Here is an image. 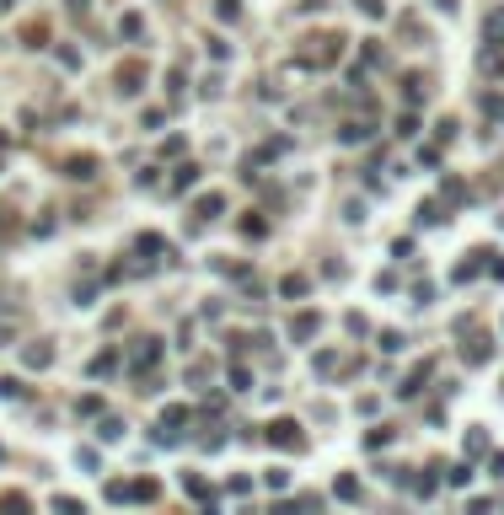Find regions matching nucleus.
<instances>
[{"label": "nucleus", "instance_id": "20e7f679", "mask_svg": "<svg viewBox=\"0 0 504 515\" xmlns=\"http://www.w3.org/2000/svg\"><path fill=\"white\" fill-rule=\"evenodd\" d=\"M140 81H145V64H140V60L119 64V91H123V97H134V91H140Z\"/></svg>", "mask_w": 504, "mask_h": 515}, {"label": "nucleus", "instance_id": "39448f33", "mask_svg": "<svg viewBox=\"0 0 504 515\" xmlns=\"http://www.w3.org/2000/svg\"><path fill=\"white\" fill-rule=\"evenodd\" d=\"M483 258H494V252H488V247H478V252H472V258H462V263H456V285H467V279H478V274H483Z\"/></svg>", "mask_w": 504, "mask_h": 515}, {"label": "nucleus", "instance_id": "9d476101", "mask_svg": "<svg viewBox=\"0 0 504 515\" xmlns=\"http://www.w3.org/2000/svg\"><path fill=\"white\" fill-rule=\"evenodd\" d=\"M134 252H140V258H156V252H166V258H172V247H166L162 236H150V231H145L140 242H134Z\"/></svg>", "mask_w": 504, "mask_h": 515}, {"label": "nucleus", "instance_id": "6ab92c4d", "mask_svg": "<svg viewBox=\"0 0 504 515\" xmlns=\"http://www.w3.org/2000/svg\"><path fill=\"white\" fill-rule=\"evenodd\" d=\"M333 494H338V499H360V483H354V478H338V483H333Z\"/></svg>", "mask_w": 504, "mask_h": 515}, {"label": "nucleus", "instance_id": "4468645a", "mask_svg": "<svg viewBox=\"0 0 504 515\" xmlns=\"http://www.w3.org/2000/svg\"><path fill=\"white\" fill-rule=\"evenodd\" d=\"M338 140H343V145H360V140H370V124H343V129H338Z\"/></svg>", "mask_w": 504, "mask_h": 515}, {"label": "nucleus", "instance_id": "a878e982", "mask_svg": "<svg viewBox=\"0 0 504 515\" xmlns=\"http://www.w3.org/2000/svg\"><path fill=\"white\" fill-rule=\"evenodd\" d=\"M483 107H488V113H494V119L504 124V97H483Z\"/></svg>", "mask_w": 504, "mask_h": 515}, {"label": "nucleus", "instance_id": "ddd939ff", "mask_svg": "<svg viewBox=\"0 0 504 515\" xmlns=\"http://www.w3.org/2000/svg\"><path fill=\"white\" fill-rule=\"evenodd\" d=\"M220 209H225V199H220V193H204V199H199V220H215Z\"/></svg>", "mask_w": 504, "mask_h": 515}, {"label": "nucleus", "instance_id": "5701e85b", "mask_svg": "<svg viewBox=\"0 0 504 515\" xmlns=\"http://www.w3.org/2000/svg\"><path fill=\"white\" fill-rule=\"evenodd\" d=\"M231 387H236V392H247V387H252V376H247V365H231Z\"/></svg>", "mask_w": 504, "mask_h": 515}, {"label": "nucleus", "instance_id": "f3484780", "mask_svg": "<svg viewBox=\"0 0 504 515\" xmlns=\"http://www.w3.org/2000/svg\"><path fill=\"white\" fill-rule=\"evenodd\" d=\"M54 515H86V505L70 499V494H60V499H54Z\"/></svg>", "mask_w": 504, "mask_h": 515}, {"label": "nucleus", "instance_id": "9b49d317", "mask_svg": "<svg viewBox=\"0 0 504 515\" xmlns=\"http://www.w3.org/2000/svg\"><path fill=\"white\" fill-rule=\"evenodd\" d=\"M193 183H199V166L182 162V166H177V177H172V193H182V188H193Z\"/></svg>", "mask_w": 504, "mask_h": 515}, {"label": "nucleus", "instance_id": "6e6552de", "mask_svg": "<svg viewBox=\"0 0 504 515\" xmlns=\"http://www.w3.org/2000/svg\"><path fill=\"white\" fill-rule=\"evenodd\" d=\"M317 328H322V317H317V311H306V317H295V322H290V338H301V344H306Z\"/></svg>", "mask_w": 504, "mask_h": 515}, {"label": "nucleus", "instance_id": "0eeeda50", "mask_svg": "<svg viewBox=\"0 0 504 515\" xmlns=\"http://www.w3.org/2000/svg\"><path fill=\"white\" fill-rule=\"evenodd\" d=\"M64 177H97V156H70V162H64Z\"/></svg>", "mask_w": 504, "mask_h": 515}, {"label": "nucleus", "instance_id": "423d86ee", "mask_svg": "<svg viewBox=\"0 0 504 515\" xmlns=\"http://www.w3.org/2000/svg\"><path fill=\"white\" fill-rule=\"evenodd\" d=\"M483 43L488 49H504V11H494V17L483 21Z\"/></svg>", "mask_w": 504, "mask_h": 515}, {"label": "nucleus", "instance_id": "f257e3e1", "mask_svg": "<svg viewBox=\"0 0 504 515\" xmlns=\"http://www.w3.org/2000/svg\"><path fill=\"white\" fill-rule=\"evenodd\" d=\"M343 33H306L295 43V70H333L343 60Z\"/></svg>", "mask_w": 504, "mask_h": 515}, {"label": "nucleus", "instance_id": "7ed1b4c3", "mask_svg": "<svg viewBox=\"0 0 504 515\" xmlns=\"http://www.w3.org/2000/svg\"><path fill=\"white\" fill-rule=\"evenodd\" d=\"M268 446H279V451L301 446V424H295V419H279V424H268Z\"/></svg>", "mask_w": 504, "mask_h": 515}, {"label": "nucleus", "instance_id": "bb28decb", "mask_svg": "<svg viewBox=\"0 0 504 515\" xmlns=\"http://www.w3.org/2000/svg\"><path fill=\"white\" fill-rule=\"evenodd\" d=\"M360 11H365V17H386V6H381V0H360Z\"/></svg>", "mask_w": 504, "mask_h": 515}, {"label": "nucleus", "instance_id": "a211bd4d", "mask_svg": "<svg viewBox=\"0 0 504 515\" xmlns=\"http://www.w3.org/2000/svg\"><path fill=\"white\" fill-rule=\"evenodd\" d=\"M119 33H123V38H145V21L134 17V11H129V17L119 21Z\"/></svg>", "mask_w": 504, "mask_h": 515}, {"label": "nucleus", "instance_id": "412c9836", "mask_svg": "<svg viewBox=\"0 0 504 515\" xmlns=\"http://www.w3.org/2000/svg\"><path fill=\"white\" fill-rule=\"evenodd\" d=\"M215 17H220V21H236V17H242V6H236V0H220V6H215Z\"/></svg>", "mask_w": 504, "mask_h": 515}, {"label": "nucleus", "instance_id": "b1692460", "mask_svg": "<svg viewBox=\"0 0 504 515\" xmlns=\"http://www.w3.org/2000/svg\"><path fill=\"white\" fill-rule=\"evenodd\" d=\"M166 424H172V430H177V424H188V408H166V413H162V430H166Z\"/></svg>", "mask_w": 504, "mask_h": 515}, {"label": "nucleus", "instance_id": "4be33fe9", "mask_svg": "<svg viewBox=\"0 0 504 515\" xmlns=\"http://www.w3.org/2000/svg\"><path fill=\"white\" fill-rule=\"evenodd\" d=\"M467 451L483 456V451H488V435H483V430H472V435H467Z\"/></svg>", "mask_w": 504, "mask_h": 515}, {"label": "nucleus", "instance_id": "2eb2a0df", "mask_svg": "<svg viewBox=\"0 0 504 515\" xmlns=\"http://www.w3.org/2000/svg\"><path fill=\"white\" fill-rule=\"evenodd\" d=\"M424 381H429V365H419V371L408 376V381H403L397 392H403V397H419V387H424Z\"/></svg>", "mask_w": 504, "mask_h": 515}, {"label": "nucleus", "instance_id": "f03ea898", "mask_svg": "<svg viewBox=\"0 0 504 515\" xmlns=\"http://www.w3.org/2000/svg\"><path fill=\"white\" fill-rule=\"evenodd\" d=\"M156 360H162V344H156V338H140V344L129 349V371H134V376H150V365H156Z\"/></svg>", "mask_w": 504, "mask_h": 515}, {"label": "nucleus", "instance_id": "393cba45", "mask_svg": "<svg viewBox=\"0 0 504 515\" xmlns=\"http://www.w3.org/2000/svg\"><path fill=\"white\" fill-rule=\"evenodd\" d=\"M49 360H54V349H43V344H38V349H27V365H49Z\"/></svg>", "mask_w": 504, "mask_h": 515}, {"label": "nucleus", "instance_id": "aec40b11", "mask_svg": "<svg viewBox=\"0 0 504 515\" xmlns=\"http://www.w3.org/2000/svg\"><path fill=\"white\" fill-rule=\"evenodd\" d=\"M445 483H451V489H462V483H472V467H467V462H462V467H451V473H445Z\"/></svg>", "mask_w": 504, "mask_h": 515}, {"label": "nucleus", "instance_id": "1a4fd4ad", "mask_svg": "<svg viewBox=\"0 0 504 515\" xmlns=\"http://www.w3.org/2000/svg\"><path fill=\"white\" fill-rule=\"evenodd\" d=\"M306 290H311V285H306V274H284V279H279V295H284V301H301Z\"/></svg>", "mask_w": 504, "mask_h": 515}, {"label": "nucleus", "instance_id": "dca6fc26", "mask_svg": "<svg viewBox=\"0 0 504 515\" xmlns=\"http://www.w3.org/2000/svg\"><path fill=\"white\" fill-rule=\"evenodd\" d=\"M0 515H33L21 494H0Z\"/></svg>", "mask_w": 504, "mask_h": 515}, {"label": "nucleus", "instance_id": "f8f14e48", "mask_svg": "<svg viewBox=\"0 0 504 515\" xmlns=\"http://www.w3.org/2000/svg\"><path fill=\"white\" fill-rule=\"evenodd\" d=\"M21 38H27V49H43V38H49V21H27V27H21Z\"/></svg>", "mask_w": 504, "mask_h": 515}]
</instances>
